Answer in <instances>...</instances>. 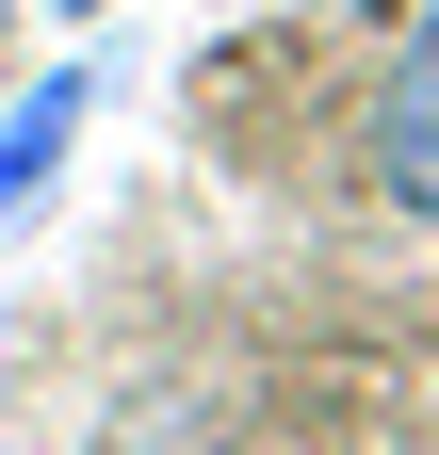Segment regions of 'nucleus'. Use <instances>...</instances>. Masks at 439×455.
I'll list each match as a JSON object with an SVG mask.
<instances>
[{"mask_svg": "<svg viewBox=\"0 0 439 455\" xmlns=\"http://www.w3.org/2000/svg\"><path fill=\"white\" fill-rule=\"evenodd\" d=\"M17 17H33V0H0V49H17Z\"/></svg>", "mask_w": 439, "mask_h": 455, "instance_id": "obj_4", "label": "nucleus"}, {"mask_svg": "<svg viewBox=\"0 0 439 455\" xmlns=\"http://www.w3.org/2000/svg\"><path fill=\"white\" fill-rule=\"evenodd\" d=\"M82 114H98V82H82V66H49V82H0V228H17L49 180H66Z\"/></svg>", "mask_w": 439, "mask_h": 455, "instance_id": "obj_2", "label": "nucleus"}, {"mask_svg": "<svg viewBox=\"0 0 439 455\" xmlns=\"http://www.w3.org/2000/svg\"><path fill=\"white\" fill-rule=\"evenodd\" d=\"M49 17H66V33H82V17H115V0H49Z\"/></svg>", "mask_w": 439, "mask_h": 455, "instance_id": "obj_3", "label": "nucleus"}, {"mask_svg": "<svg viewBox=\"0 0 439 455\" xmlns=\"http://www.w3.org/2000/svg\"><path fill=\"white\" fill-rule=\"evenodd\" d=\"M374 180H391V212H407V228H439V0L407 17L391 82H374Z\"/></svg>", "mask_w": 439, "mask_h": 455, "instance_id": "obj_1", "label": "nucleus"}]
</instances>
